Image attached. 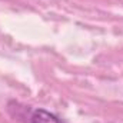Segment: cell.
<instances>
[{"instance_id": "1", "label": "cell", "mask_w": 123, "mask_h": 123, "mask_svg": "<svg viewBox=\"0 0 123 123\" xmlns=\"http://www.w3.org/2000/svg\"><path fill=\"white\" fill-rule=\"evenodd\" d=\"M30 123H64L56 115L44 110V109H34L30 115Z\"/></svg>"}]
</instances>
